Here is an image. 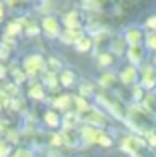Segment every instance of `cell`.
<instances>
[{
    "label": "cell",
    "mask_w": 156,
    "mask_h": 157,
    "mask_svg": "<svg viewBox=\"0 0 156 157\" xmlns=\"http://www.w3.org/2000/svg\"><path fill=\"white\" fill-rule=\"evenodd\" d=\"M126 123H128V125L132 127L136 133H140V135H148L152 129H156L154 115L150 113V111H146L140 104H132V105H128Z\"/></svg>",
    "instance_id": "obj_1"
},
{
    "label": "cell",
    "mask_w": 156,
    "mask_h": 157,
    "mask_svg": "<svg viewBox=\"0 0 156 157\" xmlns=\"http://www.w3.org/2000/svg\"><path fill=\"white\" fill-rule=\"evenodd\" d=\"M96 100H98V104L104 105L106 109L114 115V117L124 119V121H126V115H128V105L122 104V100L118 96H114V94H110L108 90H104V92L96 94Z\"/></svg>",
    "instance_id": "obj_2"
},
{
    "label": "cell",
    "mask_w": 156,
    "mask_h": 157,
    "mask_svg": "<svg viewBox=\"0 0 156 157\" xmlns=\"http://www.w3.org/2000/svg\"><path fill=\"white\" fill-rule=\"evenodd\" d=\"M146 145H148L146 139L140 137V135H124L122 141H120V149L124 151V153H128L130 157H134V155L140 153V151H144Z\"/></svg>",
    "instance_id": "obj_3"
},
{
    "label": "cell",
    "mask_w": 156,
    "mask_h": 157,
    "mask_svg": "<svg viewBox=\"0 0 156 157\" xmlns=\"http://www.w3.org/2000/svg\"><path fill=\"white\" fill-rule=\"evenodd\" d=\"M22 70L28 76H38V74L46 72V58H42L40 54H30L24 58L22 62Z\"/></svg>",
    "instance_id": "obj_4"
},
{
    "label": "cell",
    "mask_w": 156,
    "mask_h": 157,
    "mask_svg": "<svg viewBox=\"0 0 156 157\" xmlns=\"http://www.w3.org/2000/svg\"><path fill=\"white\" fill-rule=\"evenodd\" d=\"M80 119L86 125H92V127H96V129H102V127H106V123H108V117H106L100 109H96V107H90L88 111L80 113Z\"/></svg>",
    "instance_id": "obj_5"
},
{
    "label": "cell",
    "mask_w": 156,
    "mask_h": 157,
    "mask_svg": "<svg viewBox=\"0 0 156 157\" xmlns=\"http://www.w3.org/2000/svg\"><path fill=\"white\" fill-rule=\"evenodd\" d=\"M64 28L66 30H84V18L80 10H70L64 14Z\"/></svg>",
    "instance_id": "obj_6"
},
{
    "label": "cell",
    "mask_w": 156,
    "mask_h": 157,
    "mask_svg": "<svg viewBox=\"0 0 156 157\" xmlns=\"http://www.w3.org/2000/svg\"><path fill=\"white\" fill-rule=\"evenodd\" d=\"M40 28H42V32L48 36V38H60V34H62L60 22L54 18V16H46V18L42 20V24H40Z\"/></svg>",
    "instance_id": "obj_7"
},
{
    "label": "cell",
    "mask_w": 156,
    "mask_h": 157,
    "mask_svg": "<svg viewBox=\"0 0 156 157\" xmlns=\"http://www.w3.org/2000/svg\"><path fill=\"white\" fill-rule=\"evenodd\" d=\"M124 40H126V44H128V46H142V44H144V40H146V36H144V32H142V28L130 26L128 30L124 32Z\"/></svg>",
    "instance_id": "obj_8"
},
{
    "label": "cell",
    "mask_w": 156,
    "mask_h": 157,
    "mask_svg": "<svg viewBox=\"0 0 156 157\" xmlns=\"http://www.w3.org/2000/svg\"><path fill=\"white\" fill-rule=\"evenodd\" d=\"M140 86L148 92V90H154L156 88V70L154 66H146L140 74Z\"/></svg>",
    "instance_id": "obj_9"
},
{
    "label": "cell",
    "mask_w": 156,
    "mask_h": 157,
    "mask_svg": "<svg viewBox=\"0 0 156 157\" xmlns=\"http://www.w3.org/2000/svg\"><path fill=\"white\" fill-rule=\"evenodd\" d=\"M144 54H146V46L142 44V46H130L128 52H126V58H128L130 66H140L142 62H144Z\"/></svg>",
    "instance_id": "obj_10"
},
{
    "label": "cell",
    "mask_w": 156,
    "mask_h": 157,
    "mask_svg": "<svg viewBox=\"0 0 156 157\" xmlns=\"http://www.w3.org/2000/svg\"><path fill=\"white\" fill-rule=\"evenodd\" d=\"M138 80H140V72H138L134 66H126V68L120 72V82L124 86H132L134 88V86L138 84Z\"/></svg>",
    "instance_id": "obj_11"
},
{
    "label": "cell",
    "mask_w": 156,
    "mask_h": 157,
    "mask_svg": "<svg viewBox=\"0 0 156 157\" xmlns=\"http://www.w3.org/2000/svg\"><path fill=\"white\" fill-rule=\"evenodd\" d=\"M62 135H64V145H68V147H80V145H84V143H82L80 129H64Z\"/></svg>",
    "instance_id": "obj_12"
},
{
    "label": "cell",
    "mask_w": 156,
    "mask_h": 157,
    "mask_svg": "<svg viewBox=\"0 0 156 157\" xmlns=\"http://www.w3.org/2000/svg\"><path fill=\"white\" fill-rule=\"evenodd\" d=\"M100 131H102V129H96V127H92V125H84V127L80 129V133H82V143H84V145H92V143H98Z\"/></svg>",
    "instance_id": "obj_13"
},
{
    "label": "cell",
    "mask_w": 156,
    "mask_h": 157,
    "mask_svg": "<svg viewBox=\"0 0 156 157\" xmlns=\"http://www.w3.org/2000/svg\"><path fill=\"white\" fill-rule=\"evenodd\" d=\"M54 109H62V111H70V107L74 105V96H70V94H62V96H58L54 100Z\"/></svg>",
    "instance_id": "obj_14"
},
{
    "label": "cell",
    "mask_w": 156,
    "mask_h": 157,
    "mask_svg": "<svg viewBox=\"0 0 156 157\" xmlns=\"http://www.w3.org/2000/svg\"><path fill=\"white\" fill-rule=\"evenodd\" d=\"M84 34V30H64L62 34H60V40H62L64 44H72V46H76V42L82 38Z\"/></svg>",
    "instance_id": "obj_15"
},
{
    "label": "cell",
    "mask_w": 156,
    "mask_h": 157,
    "mask_svg": "<svg viewBox=\"0 0 156 157\" xmlns=\"http://www.w3.org/2000/svg\"><path fill=\"white\" fill-rule=\"evenodd\" d=\"M78 121H82V119H80V113H78V111H68V113L64 115V119H62L64 129H76Z\"/></svg>",
    "instance_id": "obj_16"
},
{
    "label": "cell",
    "mask_w": 156,
    "mask_h": 157,
    "mask_svg": "<svg viewBox=\"0 0 156 157\" xmlns=\"http://www.w3.org/2000/svg\"><path fill=\"white\" fill-rule=\"evenodd\" d=\"M28 96L32 98V100H44L46 98V88H44V84H30V88H28Z\"/></svg>",
    "instance_id": "obj_17"
},
{
    "label": "cell",
    "mask_w": 156,
    "mask_h": 157,
    "mask_svg": "<svg viewBox=\"0 0 156 157\" xmlns=\"http://www.w3.org/2000/svg\"><path fill=\"white\" fill-rule=\"evenodd\" d=\"M128 44H126V40H124V36L122 38H114L112 40V48H110V52L114 54V56H122L124 52H128Z\"/></svg>",
    "instance_id": "obj_18"
},
{
    "label": "cell",
    "mask_w": 156,
    "mask_h": 157,
    "mask_svg": "<svg viewBox=\"0 0 156 157\" xmlns=\"http://www.w3.org/2000/svg\"><path fill=\"white\" fill-rule=\"evenodd\" d=\"M116 86V74L112 72H104L100 76V88L102 90H112Z\"/></svg>",
    "instance_id": "obj_19"
},
{
    "label": "cell",
    "mask_w": 156,
    "mask_h": 157,
    "mask_svg": "<svg viewBox=\"0 0 156 157\" xmlns=\"http://www.w3.org/2000/svg\"><path fill=\"white\" fill-rule=\"evenodd\" d=\"M60 86V74H44V88L56 90Z\"/></svg>",
    "instance_id": "obj_20"
},
{
    "label": "cell",
    "mask_w": 156,
    "mask_h": 157,
    "mask_svg": "<svg viewBox=\"0 0 156 157\" xmlns=\"http://www.w3.org/2000/svg\"><path fill=\"white\" fill-rule=\"evenodd\" d=\"M92 46H94V40L90 38V36H82V38L76 42L74 48H76L78 52H90V50H92Z\"/></svg>",
    "instance_id": "obj_21"
},
{
    "label": "cell",
    "mask_w": 156,
    "mask_h": 157,
    "mask_svg": "<svg viewBox=\"0 0 156 157\" xmlns=\"http://www.w3.org/2000/svg\"><path fill=\"white\" fill-rule=\"evenodd\" d=\"M74 80H76V76H74L72 70H62V72H60V86L70 88V86L74 84Z\"/></svg>",
    "instance_id": "obj_22"
},
{
    "label": "cell",
    "mask_w": 156,
    "mask_h": 157,
    "mask_svg": "<svg viewBox=\"0 0 156 157\" xmlns=\"http://www.w3.org/2000/svg\"><path fill=\"white\" fill-rule=\"evenodd\" d=\"M114 54L112 52H100L98 54V66H102V68H108V66L114 64Z\"/></svg>",
    "instance_id": "obj_23"
},
{
    "label": "cell",
    "mask_w": 156,
    "mask_h": 157,
    "mask_svg": "<svg viewBox=\"0 0 156 157\" xmlns=\"http://www.w3.org/2000/svg\"><path fill=\"white\" fill-rule=\"evenodd\" d=\"M140 105L144 107L146 111H150L152 115H156V96H154V94H148V96L144 98V101H142Z\"/></svg>",
    "instance_id": "obj_24"
},
{
    "label": "cell",
    "mask_w": 156,
    "mask_h": 157,
    "mask_svg": "<svg viewBox=\"0 0 156 157\" xmlns=\"http://www.w3.org/2000/svg\"><path fill=\"white\" fill-rule=\"evenodd\" d=\"M44 121H46L48 127H58V125H60V115L56 113V111H46V115H44Z\"/></svg>",
    "instance_id": "obj_25"
},
{
    "label": "cell",
    "mask_w": 156,
    "mask_h": 157,
    "mask_svg": "<svg viewBox=\"0 0 156 157\" xmlns=\"http://www.w3.org/2000/svg\"><path fill=\"white\" fill-rule=\"evenodd\" d=\"M146 96H148V94H146V90L142 88V86H138V84H136V86L132 88V100H134V104H138V101L142 104Z\"/></svg>",
    "instance_id": "obj_26"
},
{
    "label": "cell",
    "mask_w": 156,
    "mask_h": 157,
    "mask_svg": "<svg viewBox=\"0 0 156 157\" xmlns=\"http://www.w3.org/2000/svg\"><path fill=\"white\" fill-rule=\"evenodd\" d=\"M74 105H76V111H78V113H84V111H88L90 107H92V105L88 104V100H86V98H80V96L74 98Z\"/></svg>",
    "instance_id": "obj_27"
},
{
    "label": "cell",
    "mask_w": 156,
    "mask_h": 157,
    "mask_svg": "<svg viewBox=\"0 0 156 157\" xmlns=\"http://www.w3.org/2000/svg\"><path fill=\"white\" fill-rule=\"evenodd\" d=\"M144 46L156 54V32H148V36H146V40H144Z\"/></svg>",
    "instance_id": "obj_28"
},
{
    "label": "cell",
    "mask_w": 156,
    "mask_h": 157,
    "mask_svg": "<svg viewBox=\"0 0 156 157\" xmlns=\"http://www.w3.org/2000/svg\"><path fill=\"white\" fill-rule=\"evenodd\" d=\"M94 94V86L90 84V82H84V84L80 86V98H88Z\"/></svg>",
    "instance_id": "obj_29"
},
{
    "label": "cell",
    "mask_w": 156,
    "mask_h": 157,
    "mask_svg": "<svg viewBox=\"0 0 156 157\" xmlns=\"http://www.w3.org/2000/svg\"><path fill=\"white\" fill-rule=\"evenodd\" d=\"M98 145H102V147H110V145H112V137H110V135L106 133L104 129L100 131V137H98Z\"/></svg>",
    "instance_id": "obj_30"
},
{
    "label": "cell",
    "mask_w": 156,
    "mask_h": 157,
    "mask_svg": "<svg viewBox=\"0 0 156 157\" xmlns=\"http://www.w3.org/2000/svg\"><path fill=\"white\" fill-rule=\"evenodd\" d=\"M12 74H14V84H16V86H18V84H22V82L28 78V74L24 72V70H18V68H16V70H12Z\"/></svg>",
    "instance_id": "obj_31"
},
{
    "label": "cell",
    "mask_w": 156,
    "mask_h": 157,
    "mask_svg": "<svg viewBox=\"0 0 156 157\" xmlns=\"http://www.w3.org/2000/svg\"><path fill=\"white\" fill-rule=\"evenodd\" d=\"M24 34H26V36H38V34H40V26H36V24L28 22L26 28H24Z\"/></svg>",
    "instance_id": "obj_32"
},
{
    "label": "cell",
    "mask_w": 156,
    "mask_h": 157,
    "mask_svg": "<svg viewBox=\"0 0 156 157\" xmlns=\"http://www.w3.org/2000/svg\"><path fill=\"white\" fill-rule=\"evenodd\" d=\"M8 153H10V143L0 139V157H8Z\"/></svg>",
    "instance_id": "obj_33"
},
{
    "label": "cell",
    "mask_w": 156,
    "mask_h": 157,
    "mask_svg": "<svg viewBox=\"0 0 156 157\" xmlns=\"http://www.w3.org/2000/svg\"><path fill=\"white\" fill-rule=\"evenodd\" d=\"M50 143L52 145H64V135L62 133H52L50 135Z\"/></svg>",
    "instance_id": "obj_34"
},
{
    "label": "cell",
    "mask_w": 156,
    "mask_h": 157,
    "mask_svg": "<svg viewBox=\"0 0 156 157\" xmlns=\"http://www.w3.org/2000/svg\"><path fill=\"white\" fill-rule=\"evenodd\" d=\"M82 6L84 8H92V12H100L102 8H104V4L102 2H84Z\"/></svg>",
    "instance_id": "obj_35"
},
{
    "label": "cell",
    "mask_w": 156,
    "mask_h": 157,
    "mask_svg": "<svg viewBox=\"0 0 156 157\" xmlns=\"http://www.w3.org/2000/svg\"><path fill=\"white\" fill-rule=\"evenodd\" d=\"M144 139H146V143H148L150 147H154V149H156V129H152L148 135H144Z\"/></svg>",
    "instance_id": "obj_36"
},
{
    "label": "cell",
    "mask_w": 156,
    "mask_h": 157,
    "mask_svg": "<svg viewBox=\"0 0 156 157\" xmlns=\"http://www.w3.org/2000/svg\"><path fill=\"white\" fill-rule=\"evenodd\" d=\"M8 56H10V50H8L4 44H0V62H6Z\"/></svg>",
    "instance_id": "obj_37"
},
{
    "label": "cell",
    "mask_w": 156,
    "mask_h": 157,
    "mask_svg": "<svg viewBox=\"0 0 156 157\" xmlns=\"http://www.w3.org/2000/svg\"><path fill=\"white\" fill-rule=\"evenodd\" d=\"M12 157H34V155H32V151H28V149H16L14 153H12Z\"/></svg>",
    "instance_id": "obj_38"
},
{
    "label": "cell",
    "mask_w": 156,
    "mask_h": 157,
    "mask_svg": "<svg viewBox=\"0 0 156 157\" xmlns=\"http://www.w3.org/2000/svg\"><path fill=\"white\" fill-rule=\"evenodd\" d=\"M146 28H148L150 32H156V16H150L148 20H146V24H144Z\"/></svg>",
    "instance_id": "obj_39"
},
{
    "label": "cell",
    "mask_w": 156,
    "mask_h": 157,
    "mask_svg": "<svg viewBox=\"0 0 156 157\" xmlns=\"http://www.w3.org/2000/svg\"><path fill=\"white\" fill-rule=\"evenodd\" d=\"M6 74H8V70L4 68L2 64H0V80H2V78H6Z\"/></svg>",
    "instance_id": "obj_40"
},
{
    "label": "cell",
    "mask_w": 156,
    "mask_h": 157,
    "mask_svg": "<svg viewBox=\"0 0 156 157\" xmlns=\"http://www.w3.org/2000/svg\"><path fill=\"white\" fill-rule=\"evenodd\" d=\"M154 66H156V54H154Z\"/></svg>",
    "instance_id": "obj_41"
},
{
    "label": "cell",
    "mask_w": 156,
    "mask_h": 157,
    "mask_svg": "<svg viewBox=\"0 0 156 157\" xmlns=\"http://www.w3.org/2000/svg\"><path fill=\"white\" fill-rule=\"evenodd\" d=\"M54 157H58V155H54Z\"/></svg>",
    "instance_id": "obj_42"
}]
</instances>
